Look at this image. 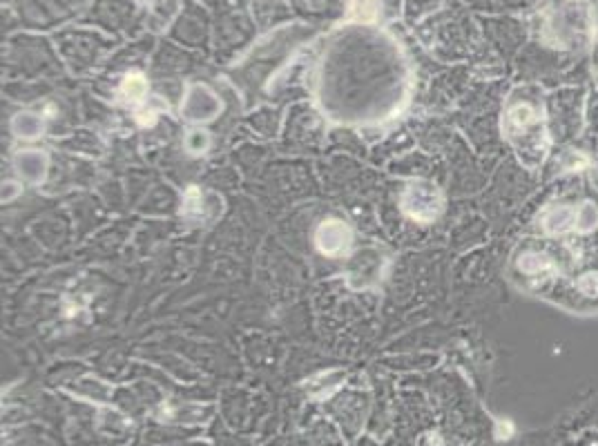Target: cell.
Listing matches in <instances>:
<instances>
[{"label":"cell","mask_w":598,"mask_h":446,"mask_svg":"<svg viewBox=\"0 0 598 446\" xmlns=\"http://www.w3.org/2000/svg\"><path fill=\"white\" fill-rule=\"evenodd\" d=\"M576 219H578V212L569 208V205H553L542 214V228L549 234H562L576 228Z\"/></svg>","instance_id":"obj_6"},{"label":"cell","mask_w":598,"mask_h":446,"mask_svg":"<svg viewBox=\"0 0 598 446\" xmlns=\"http://www.w3.org/2000/svg\"><path fill=\"white\" fill-rule=\"evenodd\" d=\"M210 143H213V141H210V134L206 132V129H201V127L190 129V132H187L185 138H183V148L187 150V154H192V157L206 154Z\"/></svg>","instance_id":"obj_10"},{"label":"cell","mask_w":598,"mask_h":446,"mask_svg":"<svg viewBox=\"0 0 598 446\" xmlns=\"http://www.w3.org/2000/svg\"><path fill=\"white\" fill-rule=\"evenodd\" d=\"M118 92L130 105H139V103H143L148 99L150 87H148L146 76L139 74V72H130V74L123 76V81H121V90Z\"/></svg>","instance_id":"obj_8"},{"label":"cell","mask_w":598,"mask_h":446,"mask_svg":"<svg viewBox=\"0 0 598 446\" xmlns=\"http://www.w3.org/2000/svg\"><path fill=\"white\" fill-rule=\"evenodd\" d=\"M402 210L413 221L431 223L442 210V194L440 190L429 181H413L400 197Z\"/></svg>","instance_id":"obj_2"},{"label":"cell","mask_w":598,"mask_h":446,"mask_svg":"<svg viewBox=\"0 0 598 446\" xmlns=\"http://www.w3.org/2000/svg\"><path fill=\"white\" fill-rule=\"evenodd\" d=\"M14 168L27 183L38 186L47 177L49 159L43 150H20L14 159Z\"/></svg>","instance_id":"obj_5"},{"label":"cell","mask_w":598,"mask_h":446,"mask_svg":"<svg viewBox=\"0 0 598 446\" xmlns=\"http://www.w3.org/2000/svg\"><path fill=\"white\" fill-rule=\"evenodd\" d=\"M221 112V101L213 90H208L206 85H192L187 90L185 101L181 103V114L183 118L192 123H206Z\"/></svg>","instance_id":"obj_4"},{"label":"cell","mask_w":598,"mask_h":446,"mask_svg":"<svg viewBox=\"0 0 598 446\" xmlns=\"http://www.w3.org/2000/svg\"><path fill=\"white\" fill-rule=\"evenodd\" d=\"M520 268H523L525 273H529V275H536V273H540V270L551 268V264L538 253H527V255L520 257Z\"/></svg>","instance_id":"obj_13"},{"label":"cell","mask_w":598,"mask_h":446,"mask_svg":"<svg viewBox=\"0 0 598 446\" xmlns=\"http://www.w3.org/2000/svg\"><path fill=\"white\" fill-rule=\"evenodd\" d=\"M351 14L362 23H371L380 14V0H353Z\"/></svg>","instance_id":"obj_11"},{"label":"cell","mask_w":598,"mask_h":446,"mask_svg":"<svg viewBox=\"0 0 598 446\" xmlns=\"http://www.w3.org/2000/svg\"><path fill=\"white\" fill-rule=\"evenodd\" d=\"M503 132L516 145L520 159L529 163V157H534V166L545 159L547 132L542 125V114L531 105H514L512 110H507Z\"/></svg>","instance_id":"obj_1"},{"label":"cell","mask_w":598,"mask_h":446,"mask_svg":"<svg viewBox=\"0 0 598 446\" xmlns=\"http://www.w3.org/2000/svg\"><path fill=\"white\" fill-rule=\"evenodd\" d=\"M181 214L185 219H199L204 214V197H201V190L197 186H190L183 194V205H181Z\"/></svg>","instance_id":"obj_9"},{"label":"cell","mask_w":598,"mask_h":446,"mask_svg":"<svg viewBox=\"0 0 598 446\" xmlns=\"http://www.w3.org/2000/svg\"><path fill=\"white\" fill-rule=\"evenodd\" d=\"M20 192H23V188H20L18 181H5V183H3V201H5V203L14 201Z\"/></svg>","instance_id":"obj_14"},{"label":"cell","mask_w":598,"mask_h":446,"mask_svg":"<svg viewBox=\"0 0 598 446\" xmlns=\"http://www.w3.org/2000/svg\"><path fill=\"white\" fill-rule=\"evenodd\" d=\"M12 132L18 138H25V141H34L38 136H43L45 132V118L36 112H18L12 118Z\"/></svg>","instance_id":"obj_7"},{"label":"cell","mask_w":598,"mask_h":446,"mask_svg":"<svg viewBox=\"0 0 598 446\" xmlns=\"http://www.w3.org/2000/svg\"><path fill=\"white\" fill-rule=\"evenodd\" d=\"M578 288H581L583 295H587V297L598 295V277H583Z\"/></svg>","instance_id":"obj_15"},{"label":"cell","mask_w":598,"mask_h":446,"mask_svg":"<svg viewBox=\"0 0 598 446\" xmlns=\"http://www.w3.org/2000/svg\"><path fill=\"white\" fill-rule=\"evenodd\" d=\"M353 244L351 228L339 219H326L315 230V246L324 257L339 259L344 257Z\"/></svg>","instance_id":"obj_3"},{"label":"cell","mask_w":598,"mask_h":446,"mask_svg":"<svg viewBox=\"0 0 598 446\" xmlns=\"http://www.w3.org/2000/svg\"><path fill=\"white\" fill-rule=\"evenodd\" d=\"M598 225V210L592 203H583L578 208V219H576V230L578 232H592Z\"/></svg>","instance_id":"obj_12"}]
</instances>
